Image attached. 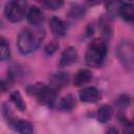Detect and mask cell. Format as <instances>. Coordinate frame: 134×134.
I'll list each match as a JSON object with an SVG mask.
<instances>
[{
    "instance_id": "1",
    "label": "cell",
    "mask_w": 134,
    "mask_h": 134,
    "mask_svg": "<svg viewBox=\"0 0 134 134\" xmlns=\"http://www.w3.org/2000/svg\"><path fill=\"white\" fill-rule=\"evenodd\" d=\"M44 37L45 32L41 28H24L18 36L17 47L22 54H29L40 46Z\"/></svg>"
},
{
    "instance_id": "2",
    "label": "cell",
    "mask_w": 134,
    "mask_h": 134,
    "mask_svg": "<svg viewBox=\"0 0 134 134\" xmlns=\"http://www.w3.org/2000/svg\"><path fill=\"white\" fill-rule=\"evenodd\" d=\"M106 55H107L106 41L102 38H96L92 40V42L89 44L86 50L85 60L88 66L98 68L104 64Z\"/></svg>"
},
{
    "instance_id": "3",
    "label": "cell",
    "mask_w": 134,
    "mask_h": 134,
    "mask_svg": "<svg viewBox=\"0 0 134 134\" xmlns=\"http://www.w3.org/2000/svg\"><path fill=\"white\" fill-rule=\"evenodd\" d=\"M28 92L34 95L38 102L44 106H51L57 97L55 89L51 86H47L45 84H36L28 88Z\"/></svg>"
},
{
    "instance_id": "4",
    "label": "cell",
    "mask_w": 134,
    "mask_h": 134,
    "mask_svg": "<svg viewBox=\"0 0 134 134\" xmlns=\"http://www.w3.org/2000/svg\"><path fill=\"white\" fill-rule=\"evenodd\" d=\"M26 7H27V2L21 1V0H13L6 2L4 6V15L6 19L13 23H18L21 22L26 14Z\"/></svg>"
},
{
    "instance_id": "5",
    "label": "cell",
    "mask_w": 134,
    "mask_h": 134,
    "mask_svg": "<svg viewBox=\"0 0 134 134\" xmlns=\"http://www.w3.org/2000/svg\"><path fill=\"white\" fill-rule=\"evenodd\" d=\"M116 54L126 69L134 70V44L130 41H121L116 48Z\"/></svg>"
},
{
    "instance_id": "6",
    "label": "cell",
    "mask_w": 134,
    "mask_h": 134,
    "mask_svg": "<svg viewBox=\"0 0 134 134\" xmlns=\"http://www.w3.org/2000/svg\"><path fill=\"white\" fill-rule=\"evenodd\" d=\"M77 51L74 47L72 46H68L65 48V50L62 52L61 54V59L59 62V66L60 67H67L72 65L73 63H75L77 61Z\"/></svg>"
},
{
    "instance_id": "7",
    "label": "cell",
    "mask_w": 134,
    "mask_h": 134,
    "mask_svg": "<svg viewBox=\"0 0 134 134\" xmlns=\"http://www.w3.org/2000/svg\"><path fill=\"white\" fill-rule=\"evenodd\" d=\"M79 97L84 103L92 104V103H96L100 98V93L95 87H86L80 91Z\"/></svg>"
},
{
    "instance_id": "8",
    "label": "cell",
    "mask_w": 134,
    "mask_h": 134,
    "mask_svg": "<svg viewBox=\"0 0 134 134\" xmlns=\"http://www.w3.org/2000/svg\"><path fill=\"white\" fill-rule=\"evenodd\" d=\"M49 27L51 32L55 36V37H63L66 34L67 30V25L66 23L59 17L57 16H52L49 19Z\"/></svg>"
},
{
    "instance_id": "9",
    "label": "cell",
    "mask_w": 134,
    "mask_h": 134,
    "mask_svg": "<svg viewBox=\"0 0 134 134\" xmlns=\"http://www.w3.org/2000/svg\"><path fill=\"white\" fill-rule=\"evenodd\" d=\"M27 21L29 24L34 25V26H39L41 23H43L44 21V13L42 12V9L38 6H31L28 12H27Z\"/></svg>"
},
{
    "instance_id": "10",
    "label": "cell",
    "mask_w": 134,
    "mask_h": 134,
    "mask_svg": "<svg viewBox=\"0 0 134 134\" xmlns=\"http://www.w3.org/2000/svg\"><path fill=\"white\" fill-rule=\"evenodd\" d=\"M9 126L19 134H34L32 126L27 120L15 118L12 122H9Z\"/></svg>"
},
{
    "instance_id": "11",
    "label": "cell",
    "mask_w": 134,
    "mask_h": 134,
    "mask_svg": "<svg viewBox=\"0 0 134 134\" xmlns=\"http://www.w3.org/2000/svg\"><path fill=\"white\" fill-rule=\"evenodd\" d=\"M98 27L102 36L105 39L111 38L113 32V27H112V21L110 16H102L98 19Z\"/></svg>"
},
{
    "instance_id": "12",
    "label": "cell",
    "mask_w": 134,
    "mask_h": 134,
    "mask_svg": "<svg viewBox=\"0 0 134 134\" xmlns=\"http://www.w3.org/2000/svg\"><path fill=\"white\" fill-rule=\"evenodd\" d=\"M118 14L120 17L128 21L131 22L134 20V3L132 2H121L119 5V12Z\"/></svg>"
},
{
    "instance_id": "13",
    "label": "cell",
    "mask_w": 134,
    "mask_h": 134,
    "mask_svg": "<svg viewBox=\"0 0 134 134\" xmlns=\"http://www.w3.org/2000/svg\"><path fill=\"white\" fill-rule=\"evenodd\" d=\"M49 81H50V86L55 89V88H62L64 86L67 85L68 81H69V76H68V73H65V72H57V73H53L51 74V76L49 77Z\"/></svg>"
},
{
    "instance_id": "14",
    "label": "cell",
    "mask_w": 134,
    "mask_h": 134,
    "mask_svg": "<svg viewBox=\"0 0 134 134\" xmlns=\"http://www.w3.org/2000/svg\"><path fill=\"white\" fill-rule=\"evenodd\" d=\"M91 80H92V73L90 72V70L83 68L75 73L73 83H74V86H82L84 84L89 83Z\"/></svg>"
},
{
    "instance_id": "15",
    "label": "cell",
    "mask_w": 134,
    "mask_h": 134,
    "mask_svg": "<svg viewBox=\"0 0 134 134\" xmlns=\"http://www.w3.org/2000/svg\"><path fill=\"white\" fill-rule=\"evenodd\" d=\"M113 115V110L108 105H102L97 110V119L99 122H108Z\"/></svg>"
},
{
    "instance_id": "16",
    "label": "cell",
    "mask_w": 134,
    "mask_h": 134,
    "mask_svg": "<svg viewBox=\"0 0 134 134\" xmlns=\"http://www.w3.org/2000/svg\"><path fill=\"white\" fill-rule=\"evenodd\" d=\"M74 107H75V99L70 94L65 95L64 97H62L60 103H59V106H58V108L60 110L65 111V112H69V111L73 110Z\"/></svg>"
},
{
    "instance_id": "17",
    "label": "cell",
    "mask_w": 134,
    "mask_h": 134,
    "mask_svg": "<svg viewBox=\"0 0 134 134\" xmlns=\"http://www.w3.org/2000/svg\"><path fill=\"white\" fill-rule=\"evenodd\" d=\"M10 99L15 104V106L20 110V111H25L26 110V104L23 100L22 95L20 94L19 91H13L10 93Z\"/></svg>"
},
{
    "instance_id": "18",
    "label": "cell",
    "mask_w": 134,
    "mask_h": 134,
    "mask_svg": "<svg viewBox=\"0 0 134 134\" xmlns=\"http://www.w3.org/2000/svg\"><path fill=\"white\" fill-rule=\"evenodd\" d=\"M85 13H86V8L85 7H83L80 4H74V5H72L70 7V9L68 12V15L71 18H81V17H83L85 15Z\"/></svg>"
},
{
    "instance_id": "19",
    "label": "cell",
    "mask_w": 134,
    "mask_h": 134,
    "mask_svg": "<svg viewBox=\"0 0 134 134\" xmlns=\"http://www.w3.org/2000/svg\"><path fill=\"white\" fill-rule=\"evenodd\" d=\"M1 60L5 61L10 57V49H9V44L7 40L4 37H1Z\"/></svg>"
},
{
    "instance_id": "20",
    "label": "cell",
    "mask_w": 134,
    "mask_h": 134,
    "mask_svg": "<svg viewBox=\"0 0 134 134\" xmlns=\"http://www.w3.org/2000/svg\"><path fill=\"white\" fill-rule=\"evenodd\" d=\"M40 3L43 7L47 9H51V10L59 9L64 5L63 1H55V0H45V1H41Z\"/></svg>"
},
{
    "instance_id": "21",
    "label": "cell",
    "mask_w": 134,
    "mask_h": 134,
    "mask_svg": "<svg viewBox=\"0 0 134 134\" xmlns=\"http://www.w3.org/2000/svg\"><path fill=\"white\" fill-rule=\"evenodd\" d=\"M130 103V99H129V96L126 95V94H122L120 95L117 99H116V106H118L119 108L121 109H125Z\"/></svg>"
},
{
    "instance_id": "22",
    "label": "cell",
    "mask_w": 134,
    "mask_h": 134,
    "mask_svg": "<svg viewBox=\"0 0 134 134\" xmlns=\"http://www.w3.org/2000/svg\"><path fill=\"white\" fill-rule=\"evenodd\" d=\"M57 48H58V43H57L55 41H52V42H50V43L45 47V52H46L47 54H51V53H53V52L57 50Z\"/></svg>"
},
{
    "instance_id": "23",
    "label": "cell",
    "mask_w": 134,
    "mask_h": 134,
    "mask_svg": "<svg viewBox=\"0 0 134 134\" xmlns=\"http://www.w3.org/2000/svg\"><path fill=\"white\" fill-rule=\"evenodd\" d=\"M124 134H134V125L127 121L125 124V129H124Z\"/></svg>"
},
{
    "instance_id": "24",
    "label": "cell",
    "mask_w": 134,
    "mask_h": 134,
    "mask_svg": "<svg viewBox=\"0 0 134 134\" xmlns=\"http://www.w3.org/2000/svg\"><path fill=\"white\" fill-rule=\"evenodd\" d=\"M106 134H119V133H118V131H117L116 128H114V127H110V128L107 130Z\"/></svg>"
}]
</instances>
